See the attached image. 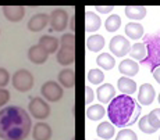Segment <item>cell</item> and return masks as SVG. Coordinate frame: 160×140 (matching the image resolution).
<instances>
[{
    "label": "cell",
    "instance_id": "cell-1",
    "mask_svg": "<svg viewBox=\"0 0 160 140\" xmlns=\"http://www.w3.org/2000/svg\"><path fill=\"white\" fill-rule=\"evenodd\" d=\"M32 129V121L28 112L17 105L0 110V139L25 140Z\"/></svg>",
    "mask_w": 160,
    "mask_h": 140
},
{
    "label": "cell",
    "instance_id": "cell-2",
    "mask_svg": "<svg viewBox=\"0 0 160 140\" xmlns=\"http://www.w3.org/2000/svg\"><path fill=\"white\" fill-rule=\"evenodd\" d=\"M141 110L142 108L137 103V100H134L131 96L120 94L109 103L107 115H109L110 122L114 126L125 128L137 122Z\"/></svg>",
    "mask_w": 160,
    "mask_h": 140
},
{
    "label": "cell",
    "instance_id": "cell-3",
    "mask_svg": "<svg viewBox=\"0 0 160 140\" xmlns=\"http://www.w3.org/2000/svg\"><path fill=\"white\" fill-rule=\"evenodd\" d=\"M143 44L146 47V57L141 63L155 71L160 67V31L143 36Z\"/></svg>",
    "mask_w": 160,
    "mask_h": 140
},
{
    "label": "cell",
    "instance_id": "cell-4",
    "mask_svg": "<svg viewBox=\"0 0 160 140\" xmlns=\"http://www.w3.org/2000/svg\"><path fill=\"white\" fill-rule=\"evenodd\" d=\"M11 83H13L14 89L17 92H21V93L29 92L33 86V75L31 74L28 69H18V71L14 72Z\"/></svg>",
    "mask_w": 160,
    "mask_h": 140
},
{
    "label": "cell",
    "instance_id": "cell-5",
    "mask_svg": "<svg viewBox=\"0 0 160 140\" xmlns=\"http://www.w3.org/2000/svg\"><path fill=\"white\" fill-rule=\"evenodd\" d=\"M28 111L36 119H46L50 115V105L41 97H33L28 105Z\"/></svg>",
    "mask_w": 160,
    "mask_h": 140
},
{
    "label": "cell",
    "instance_id": "cell-6",
    "mask_svg": "<svg viewBox=\"0 0 160 140\" xmlns=\"http://www.w3.org/2000/svg\"><path fill=\"white\" fill-rule=\"evenodd\" d=\"M41 93L43 96V99H46L48 101L54 103L63 97V87L54 81H48L42 85L41 87Z\"/></svg>",
    "mask_w": 160,
    "mask_h": 140
},
{
    "label": "cell",
    "instance_id": "cell-7",
    "mask_svg": "<svg viewBox=\"0 0 160 140\" xmlns=\"http://www.w3.org/2000/svg\"><path fill=\"white\" fill-rule=\"evenodd\" d=\"M49 24L52 25V28L57 32H61L67 28L68 24V14L63 8H54L49 16Z\"/></svg>",
    "mask_w": 160,
    "mask_h": 140
},
{
    "label": "cell",
    "instance_id": "cell-8",
    "mask_svg": "<svg viewBox=\"0 0 160 140\" xmlns=\"http://www.w3.org/2000/svg\"><path fill=\"white\" fill-rule=\"evenodd\" d=\"M109 49L116 57H124L127 53H130L131 44L128 42V39H125V36L117 35L114 38H112Z\"/></svg>",
    "mask_w": 160,
    "mask_h": 140
},
{
    "label": "cell",
    "instance_id": "cell-9",
    "mask_svg": "<svg viewBox=\"0 0 160 140\" xmlns=\"http://www.w3.org/2000/svg\"><path fill=\"white\" fill-rule=\"evenodd\" d=\"M156 97L155 93V87L150 83H143L139 87V92H138V103H141L142 105H149L153 103Z\"/></svg>",
    "mask_w": 160,
    "mask_h": 140
},
{
    "label": "cell",
    "instance_id": "cell-10",
    "mask_svg": "<svg viewBox=\"0 0 160 140\" xmlns=\"http://www.w3.org/2000/svg\"><path fill=\"white\" fill-rule=\"evenodd\" d=\"M48 24H49V14L39 13V14H35V16H32L29 18L28 29L31 32H39V31H42V29H45Z\"/></svg>",
    "mask_w": 160,
    "mask_h": 140
},
{
    "label": "cell",
    "instance_id": "cell-11",
    "mask_svg": "<svg viewBox=\"0 0 160 140\" xmlns=\"http://www.w3.org/2000/svg\"><path fill=\"white\" fill-rule=\"evenodd\" d=\"M3 14L11 22H18L25 16V7L24 6H4Z\"/></svg>",
    "mask_w": 160,
    "mask_h": 140
},
{
    "label": "cell",
    "instance_id": "cell-12",
    "mask_svg": "<svg viewBox=\"0 0 160 140\" xmlns=\"http://www.w3.org/2000/svg\"><path fill=\"white\" fill-rule=\"evenodd\" d=\"M48 57H49V53L45 49H42L39 44L31 46L28 50V58H29V61L33 64H43V63H46Z\"/></svg>",
    "mask_w": 160,
    "mask_h": 140
},
{
    "label": "cell",
    "instance_id": "cell-13",
    "mask_svg": "<svg viewBox=\"0 0 160 140\" xmlns=\"http://www.w3.org/2000/svg\"><path fill=\"white\" fill-rule=\"evenodd\" d=\"M33 140H50L52 139V128L45 122H39L32 129Z\"/></svg>",
    "mask_w": 160,
    "mask_h": 140
},
{
    "label": "cell",
    "instance_id": "cell-14",
    "mask_svg": "<svg viewBox=\"0 0 160 140\" xmlns=\"http://www.w3.org/2000/svg\"><path fill=\"white\" fill-rule=\"evenodd\" d=\"M57 63L63 67L71 65L75 61V49H67V47H60L57 53Z\"/></svg>",
    "mask_w": 160,
    "mask_h": 140
},
{
    "label": "cell",
    "instance_id": "cell-15",
    "mask_svg": "<svg viewBox=\"0 0 160 140\" xmlns=\"http://www.w3.org/2000/svg\"><path fill=\"white\" fill-rule=\"evenodd\" d=\"M58 83L60 86L67 87V89H72L75 86V71L70 68L61 69L58 74Z\"/></svg>",
    "mask_w": 160,
    "mask_h": 140
},
{
    "label": "cell",
    "instance_id": "cell-16",
    "mask_svg": "<svg viewBox=\"0 0 160 140\" xmlns=\"http://www.w3.org/2000/svg\"><path fill=\"white\" fill-rule=\"evenodd\" d=\"M114 86L110 83H103L102 86H99V89L96 90V96H98V100L100 103H110L114 97Z\"/></svg>",
    "mask_w": 160,
    "mask_h": 140
},
{
    "label": "cell",
    "instance_id": "cell-17",
    "mask_svg": "<svg viewBox=\"0 0 160 140\" xmlns=\"http://www.w3.org/2000/svg\"><path fill=\"white\" fill-rule=\"evenodd\" d=\"M118 71L121 72L124 77L130 78V77H134L139 72V65L137 64V61L134 60H124V61L120 63L118 65Z\"/></svg>",
    "mask_w": 160,
    "mask_h": 140
},
{
    "label": "cell",
    "instance_id": "cell-18",
    "mask_svg": "<svg viewBox=\"0 0 160 140\" xmlns=\"http://www.w3.org/2000/svg\"><path fill=\"white\" fill-rule=\"evenodd\" d=\"M117 87H118L120 92L122 94H125V96H131L132 93L137 92V83H135L131 78H127V77H122L118 79Z\"/></svg>",
    "mask_w": 160,
    "mask_h": 140
},
{
    "label": "cell",
    "instance_id": "cell-19",
    "mask_svg": "<svg viewBox=\"0 0 160 140\" xmlns=\"http://www.w3.org/2000/svg\"><path fill=\"white\" fill-rule=\"evenodd\" d=\"M100 25H102V21H100L99 16L87 10V13H85V31L95 32L100 28Z\"/></svg>",
    "mask_w": 160,
    "mask_h": 140
},
{
    "label": "cell",
    "instance_id": "cell-20",
    "mask_svg": "<svg viewBox=\"0 0 160 140\" xmlns=\"http://www.w3.org/2000/svg\"><path fill=\"white\" fill-rule=\"evenodd\" d=\"M38 44L42 49H45L49 54L56 53L57 49H58V39L54 38V36H50V35H43V36H41Z\"/></svg>",
    "mask_w": 160,
    "mask_h": 140
},
{
    "label": "cell",
    "instance_id": "cell-21",
    "mask_svg": "<svg viewBox=\"0 0 160 140\" xmlns=\"http://www.w3.org/2000/svg\"><path fill=\"white\" fill-rule=\"evenodd\" d=\"M114 125H113L112 122H107V121H104V122H100L99 125H98L96 128V133L98 136H99L100 139L103 140H109L112 139L113 136H114Z\"/></svg>",
    "mask_w": 160,
    "mask_h": 140
},
{
    "label": "cell",
    "instance_id": "cell-22",
    "mask_svg": "<svg viewBox=\"0 0 160 140\" xmlns=\"http://www.w3.org/2000/svg\"><path fill=\"white\" fill-rule=\"evenodd\" d=\"M125 35L134 40L143 38V26L138 22H128L125 25Z\"/></svg>",
    "mask_w": 160,
    "mask_h": 140
},
{
    "label": "cell",
    "instance_id": "cell-23",
    "mask_svg": "<svg viewBox=\"0 0 160 140\" xmlns=\"http://www.w3.org/2000/svg\"><path fill=\"white\" fill-rule=\"evenodd\" d=\"M125 16L131 20H142L146 16V7H143V6H127Z\"/></svg>",
    "mask_w": 160,
    "mask_h": 140
},
{
    "label": "cell",
    "instance_id": "cell-24",
    "mask_svg": "<svg viewBox=\"0 0 160 140\" xmlns=\"http://www.w3.org/2000/svg\"><path fill=\"white\" fill-rule=\"evenodd\" d=\"M87 47H88V50L93 51V53L100 51L104 47V38L102 35H92V36H89V38L87 39Z\"/></svg>",
    "mask_w": 160,
    "mask_h": 140
},
{
    "label": "cell",
    "instance_id": "cell-25",
    "mask_svg": "<svg viewBox=\"0 0 160 140\" xmlns=\"http://www.w3.org/2000/svg\"><path fill=\"white\" fill-rule=\"evenodd\" d=\"M96 63H98V65H99L100 68H103V69H106V71H109V69H113V68H114V65H116V58L112 56V54H109V53H102V54H99V56H98Z\"/></svg>",
    "mask_w": 160,
    "mask_h": 140
},
{
    "label": "cell",
    "instance_id": "cell-26",
    "mask_svg": "<svg viewBox=\"0 0 160 140\" xmlns=\"http://www.w3.org/2000/svg\"><path fill=\"white\" fill-rule=\"evenodd\" d=\"M106 115V110L100 104H93L87 110V118L91 121H99Z\"/></svg>",
    "mask_w": 160,
    "mask_h": 140
},
{
    "label": "cell",
    "instance_id": "cell-27",
    "mask_svg": "<svg viewBox=\"0 0 160 140\" xmlns=\"http://www.w3.org/2000/svg\"><path fill=\"white\" fill-rule=\"evenodd\" d=\"M130 54H131L132 58L142 61V60L146 57V47H145V44H143V43H135L134 46H131Z\"/></svg>",
    "mask_w": 160,
    "mask_h": 140
},
{
    "label": "cell",
    "instance_id": "cell-28",
    "mask_svg": "<svg viewBox=\"0 0 160 140\" xmlns=\"http://www.w3.org/2000/svg\"><path fill=\"white\" fill-rule=\"evenodd\" d=\"M121 25V18H120L117 14H112L106 21H104V28L109 32H114L120 28Z\"/></svg>",
    "mask_w": 160,
    "mask_h": 140
},
{
    "label": "cell",
    "instance_id": "cell-29",
    "mask_svg": "<svg viewBox=\"0 0 160 140\" xmlns=\"http://www.w3.org/2000/svg\"><path fill=\"white\" fill-rule=\"evenodd\" d=\"M88 81L91 82L92 85H99L102 83L104 81V74L103 71H100V69L98 68H92L91 71L88 72Z\"/></svg>",
    "mask_w": 160,
    "mask_h": 140
},
{
    "label": "cell",
    "instance_id": "cell-30",
    "mask_svg": "<svg viewBox=\"0 0 160 140\" xmlns=\"http://www.w3.org/2000/svg\"><path fill=\"white\" fill-rule=\"evenodd\" d=\"M148 121H149L150 126L158 130L160 128V108L152 110V111L148 114Z\"/></svg>",
    "mask_w": 160,
    "mask_h": 140
},
{
    "label": "cell",
    "instance_id": "cell-31",
    "mask_svg": "<svg viewBox=\"0 0 160 140\" xmlns=\"http://www.w3.org/2000/svg\"><path fill=\"white\" fill-rule=\"evenodd\" d=\"M61 47L67 49H75V35L74 33H64L60 39Z\"/></svg>",
    "mask_w": 160,
    "mask_h": 140
},
{
    "label": "cell",
    "instance_id": "cell-32",
    "mask_svg": "<svg viewBox=\"0 0 160 140\" xmlns=\"http://www.w3.org/2000/svg\"><path fill=\"white\" fill-rule=\"evenodd\" d=\"M116 140H138V136L131 129H121L117 133Z\"/></svg>",
    "mask_w": 160,
    "mask_h": 140
},
{
    "label": "cell",
    "instance_id": "cell-33",
    "mask_svg": "<svg viewBox=\"0 0 160 140\" xmlns=\"http://www.w3.org/2000/svg\"><path fill=\"white\" fill-rule=\"evenodd\" d=\"M139 129L142 130L143 133H148V135H152V133L156 132L155 128L150 126L149 121H148V115H145V117H142L139 119Z\"/></svg>",
    "mask_w": 160,
    "mask_h": 140
},
{
    "label": "cell",
    "instance_id": "cell-34",
    "mask_svg": "<svg viewBox=\"0 0 160 140\" xmlns=\"http://www.w3.org/2000/svg\"><path fill=\"white\" fill-rule=\"evenodd\" d=\"M10 82V74L6 68H0V89H4V86Z\"/></svg>",
    "mask_w": 160,
    "mask_h": 140
},
{
    "label": "cell",
    "instance_id": "cell-35",
    "mask_svg": "<svg viewBox=\"0 0 160 140\" xmlns=\"http://www.w3.org/2000/svg\"><path fill=\"white\" fill-rule=\"evenodd\" d=\"M8 100H10V92L7 89H0V108H3V105L8 103Z\"/></svg>",
    "mask_w": 160,
    "mask_h": 140
},
{
    "label": "cell",
    "instance_id": "cell-36",
    "mask_svg": "<svg viewBox=\"0 0 160 140\" xmlns=\"http://www.w3.org/2000/svg\"><path fill=\"white\" fill-rule=\"evenodd\" d=\"M92 101H93V90L89 86H85V103L91 104Z\"/></svg>",
    "mask_w": 160,
    "mask_h": 140
},
{
    "label": "cell",
    "instance_id": "cell-37",
    "mask_svg": "<svg viewBox=\"0 0 160 140\" xmlns=\"http://www.w3.org/2000/svg\"><path fill=\"white\" fill-rule=\"evenodd\" d=\"M96 11H99V13H110V11L113 10V6H96Z\"/></svg>",
    "mask_w": 160,
    "mask_h": 140
},
{
    "label": "cell",
    "instance_id": "cell-38",
    "mask_svg": "<svg viewBox=\"0 0 160 140\" xmlns=\"http://www.w3.org/2000/svg\"><path fill=\"white\" fill-rule=\"evenodd\" d=\"M153 78L156 79V82H158V83H160V67L153 71Z\"/></svg>",
    "mask_w": 160,
    "mask_h": 140
},
{
    "label": "cell",
    "instance_id": "cell-39",
    "mask_svg": "<svg viewBox=\"0 0 160 140\" xmlns=\"http://www.w3.org/2000/svg\"><path fill=\"white\" fill-rule=\"evenodd\" d=\"M70 29H71V33L75 32V17H71L70 20Z\"/></svg>",
    "mask_w": 160,
    "mask_h": 140
},
{
    "label": "cell",
    "instance_id": "cell-40",
    "mask_svg": "<svg viewBox=\"0 0 160 140\" xmlns=\"http://www.w3.org/2000/svg\"><path fill=\"white\" fill-rule=\"evenodd\" d=\"M158 100H159V103H160V93H159V97H158Z\"/></svg>",
    "mask_w": 160,
    "mask_h": 140
},
{
    "label": "cell",
    "instance_id": "cell-41",
    "mask_svg": "<svg viewBox=\"0 0 160 140\" xmlns=\"http://www.w3.org/2000/svg\"><path fill=\"white\" fill-rule=\"evenodd\" d=\"M159 140H160V138H159Z\"/></svg>",
    "mask_w": 160,
    "mask_h": 140
}]
</instances>
